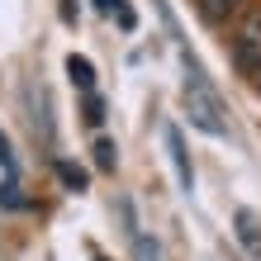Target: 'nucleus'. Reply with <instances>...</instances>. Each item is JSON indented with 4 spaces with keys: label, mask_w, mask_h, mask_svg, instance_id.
<instances>
[{
    "label": "nucleus",
    "mask_w": 261,
    "mask_h": 261,
    "mask_svg": "<svg viewBox=\"0 0 261 261\" xmlns=\"http://www.w3.org/2000/svg\"><path fill=\"white\" fill-rule=\"evenodd\" d=\"M180 105H186V119L209 133V138H228V114H223V100L219 90H214L204 81V71H199V62L186 53V86H180Z\"/></svg>",
    "instance_id": "nucleus-1"
},
{
    "label": "nucleus",
    "mask_w": 261,
    "mask_h": 261,
    "mask_svg": "<svg viewBox=\"0 0 261 261\" xmlns=\"http://www.w3.org/2000/svg\"><path fill=\"white\" fill-rule=\"evenodd\" d=\"M233 62L242 76H256L261 71V0L247 5L233 24Z\"/></svg>",
    "instance_id": "nucleus-2"
},
{
    "label": "nucleus",
    "mask_w": 261,
    "mask_h": 261,
    "mask_svg": "<svg viewBox=\"0 0 261 261\" xmlns=\"http://www.w3.org/2000/svg\"><path fill=\"white\" fill-rule=\"evenodd\" d=\"M119 219H124V233H128V247H133V261H162V247L143 233V223H138V209H133V199L124 195L119 199Z\"/></svg>",
    "instance_id": "nucleus-3"
},
{
    "label": "nucleus",
    "mask_w": 261,
    "mask_h": 261,
    "mask_svg": "<svg viewBox=\"0 0 261 261\" xmlns=\"http://www.w3.org/2000/svg\"><path fill=\"white\" fill-rule=\"evenodd\" d=\"M162 138H166V157H171V166H176V180H180V190H195V166H190V152H186V138H180V128L176 124H166L162 128Z\"/></svg>",
    "instance_id": "nucleus-4"
},
{
    "label": "nucleus",
    "mask_w": 261,
    "mask_h": 261,
    "mask_svg": "<svg viewBox=\"0 0 261 261\" xmlns=\"http://www.w3.org/2000/svg\"><path fill=\"white\" fill-rule=\"evenodd\" d=\"M0 204H19V162L0 133Z\"/></svg>",
    "instance_id": "nucleus-5"
},
{
    "label": "nucleus",
    "mask_w": 261,
    "mask_h": 261,
    "mask_svg": "<svg viewBox=\"0 0 261 261\" xmlns=\"http://www.w3.org/2000/svg\"><path fill=\"white\" fill-rule=\"evenodd\" d=\"M247 5L252 0H195V10H199L204 24H228V19H238Z\"/></svg>",
    "instance_id": "nucleus-6"
},
{
    "label": "nucleus",
    "mask_w": 261,
    "mask_h": 261,
    "mask_svg": "<svg viewBox=\"0 0 261 261\" xmlns=\"http://www.w3.org/2000/svg\"><path fill=\"white\" fill-rule=\"evenodd\" d=\"M238 238H242V247L247 252H261V223H256V214L252 209H238Z\"/></svg>",
    "instance_id": "nucleus-7"
},
{
    "label": "nucleus",
    "mask_w": 261,
    "mask_h": 261,
    "mask_svg": "<svg viewBox=\"0 0 261 261\" xmlns=\"http://www.w3.org/2000/svg\"><path fill=\"white\" fill-rule=\"evenodd\" d=\"M67 76H71V86H81V90H86V95L95 90V67H90L86 57H76V53H71V57H67Z\"/></svg>",
    "instance_id": "nucleus-8"
},
{
    "label": "nucleus",
    "mask_w": 261,
    "mask_h": 261,
    "mask_svg": "<svg viewBox=\"0 0 261 261\" xmlns=\"http://www.w3.org/2000/svg\"><path fill=\"white\" fill-rule=\"evenodd\" d=\"M95 5H100L105 14H114V19H119V29H124V34H133V29H138V19H133V10L124 5V0H95Z\"/></svg>",
    "instance_id": "nucleus-9"
},
{
    "label": "nucleus",
    "mask_w": 261,
    "mask_h": 261,
    "mask_svg": "<svg viewBox=\"0 0 261 261\" xmlns=\"http://www.w3.org/2000/svg\"><path fill=\"white\" fill-rule=\"evenodd\" d=\"M53 166H57V180H62L67 190H76V195L86 190V171L81 166H71V162H53Z\"/></svg>",
    "instance_id": "nucleus-10"
},
{
    "label": "nucleus",
    "mask_w": 261,
    "mask_h": 261,
    "mask_svg": "<svg viewBox=\"0 0 261 261\" xmlns=\"http://www.w3.org/2000/svg\"><path fill=\"white\" fill-rule=\"evenodd\" d=\"M95 166L100 171H114L119 166V147L110 143V138H95Z\"/></svg>",
    "instance_id": "nucleus-11"
},
{
    "label": "nucleus",
    "mask_w": 261,
    "mask_h": 261,
    "mask_svg": "<svg viewBox=\"0 0 261 261\" xmlns=\"http://www.w3.org/2000/svg\"><path fill=\"white\" fill-rule=\"evenodd\" d=\"M86 124H95V128L105 124V100L95 95V90H90V95H86Z\"/></svg>",
    "instance_id": "nucleus-12"
},
{
    "label": "nucleus",
    "mask_w": 261,
    "mask_h": 261,
    "mask_svg": "<svg viewBox=\"0 0 261 261\" xmlns=\"http://www.w3.org/2000/svg\"><path fill=\"white\" fill-rule=\"evenodd\" d=\"M62 19H67V24H76V5H71V0H62Z\"/></svg>",
    "instance_id": "nucleus-13"
},
{
    "label": "nucleus",
    "mask_w": 261,
    "mask_h": 261,
    "mask_svg": "<svg viewBox=\"0 0 261 261\" xmlns=\"http://www.w3.org/2000/svg\"><path fill=\"white\" fill-rule=\"evenodd\" d=\"M252 81H256V90H261V71H256V76H252Z\"/></svg>",
    "instance_id": "nucleus-14"
}]
</instances>
